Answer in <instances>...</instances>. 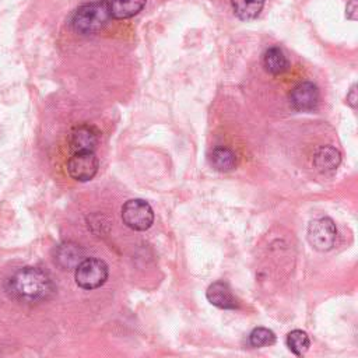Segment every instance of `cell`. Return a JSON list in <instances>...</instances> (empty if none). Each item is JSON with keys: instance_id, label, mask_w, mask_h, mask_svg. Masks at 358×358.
Masks as SVG:
<instances>
[{"instance_id": "obj_1", "label": "cell", "mask_w": 358, "mask_h": 358, "mask_svg": "<svg viewBox=\"0 0 358 358\" xmlns=\"http://www.w3.org/2000/svg\"><path fill=\"white\" fill-rule=\"evenodd\" d=\"M8 292L18 301L38 303L49 299L55 292V284L48 273L38 267L27 266L17 270L7 282Z\"/></svg>"}, {"instance_id": "obj_2", "label": "cell", "mask_w": 358, "mask_h": 358, "mask_svg": "<svg viewBox=\"0 0 358 358\" xmlns=\"http://www.w3.org/2000/svg\"><path fill=\"white\" fill-rule=\"evenodd\" d=\"M110 20L105 0L91 1L80 6L71 18V27L77 34L92 35L99 32Z\"/></svg>"}, {"instance_id": "obj_3", "label": "cell", "mask_w": 358, "mask_h": 358, "mask_svg": "<svg viewBox=\"0 0 358 358\" xmlns=\"http://www.w3.org/2000/svg\"><path fill=\"white\" fill-rule=\"evenodd\" d=\"M74 278L77 285L83 289L99 288L108 280V266L101 259H84L77 264Z\"/></svg>"}, {"instance_id": "obj_4", "label": "cell", "mask_w": 358, "mask_h": 358, "mask_svg": "<svg viewBox=\"0 0 358 358\" xmlns=\"http://www.w3.org/2000/svg\"><path fill=\"white\" fill-rule=\"evenodd\" d=\"M122 220L130 229L145 231L154 222V211L145 200L131 199L122 207Z\"/></svg>"}, {"instance_id": "obj_5", "label": "cell", "mask_w": 358, "mask_h": 358, "mask_svg": "<svg viewBox=\"0 0 358 358\" xmlns=\"http://www.w3.org/2000/svg\"><path fill=\"white\" fill-rule=\"evenodd\" d=\"M337 238L336 224L329 217L313 220L308 227V241L319 252L330 250Z\"/></svg>"}, {"instance_id": "obj_6", "label": "cell", "mask_w": 358, "mask_h": 358, "mask_svg": "<svg viewBox=\"0 0 358 358\" xmlns=\"http://www.w3.org/2000/svg\"><path fill=\"white\" fill-rule=\"evenodd\" d=\"M98 168L99 161L94 151H74L67 162L69 175L78 182L92 179L96 175Z\"/></svg>"}, {"instance_id": "obj_7", "label": "cell", "mask_w": 358, "mask_h": 358, "mask_svg": "<svg viewBox=\"0 0 358 358\" xmlns=\"http://www.w3.org/2000/svg\"><path fill=\"white\" fill-rule=\"evenodd\" d=\"M319 102V90L310 81L296 84L289 92V103L295 110L308 112L316 108Z\"/></svg>"}, {"instance_id": "obj_8", "label": "cell", "mask_w": 358, "mask_h": 358, "mask_svg": "<svg viewBox=\"0 0 358 358\" xmlns=\"http://www.w3.org/2000/svg\"><path fill=\"white\" fill-rule=\"evenodd\" d=\"M99 143V131L95 126L83 123L70 133V144L74 151H94Z\"/></svg>"}, {"instance_id": "obj_9", "label": "cell", "mask_w": 358, "mask_h": 358, "mask_svg": "<svg viewBox=\"0 0 358 358\" xmlns=\"http://www.w3.org/2000/svg\"><path fill=\"white\" fill-rule=\"evenodd\" d=\"M206 296L208 302L220 309H235L238 308V301L234 296L231 288L228 287L227 282L222 281H215L213 282L207 291Z\"/></svg>"}, {"instance_id": "obj_10", "label": "cell", "mask_w": 358, "mask_h": 358, "mask_svg": "<svg viewBox=\"0 0 358 358\" xmlns=\"http://www.w3.org/2000/svg\"><path fill=\"white\" fill-rule=\"evenodd\" d=\"M341 162V154L331 145H322L313 154V165L320 172H331Z\"/></svg>"}, {"instance_id": "obj_11", "label": "cell", "mask_w": 358, "mask_h": 358, "mask_svg": "<svg viewBox=\"0 0 358 358\" xmlns=\"http://www.w3.org/2000/svg\"><path fill=\"white\" fill-rule=\"evenodd\" d=\"M110 18L126 20L136 15L145 4V0H105Z\"/></svg>"}, {"instance_id": "obj_12", "label": "cell", "mask_w": 358, "mask_h": 358, "mask_svg": "<svg viewBox=\"0 0 358 358\" xmlns=\"http://www.w3.org/2000/svg\"><path fill=\"white\" fill-rule=\"evenodd\" d=\"M83 257V250L80 246L71 242H66L57 246L56 255H55V262L60 264L63 268H70V267H77V264L81 262Z\"/></svg>"}, {"instance_id": "obj_13", "label": "cell", "mask_w": 358, "mask_h": 358, "mask_svg": "<svg viewBox=\"0 0 358 358\" xmlns=\"http://www.w3.org/2000/svg\"><path fill=\"white\" fill-rule=\"evenodd\" d=\"M263 66L267 73L277 76L288 69V59L285 57L284 52L280 48L273 46L264 52Z\"/></svg>"}, {"instance_id": "obj_14", "label": "cell", "mask_w": 358, "mask_h": 358, "mask_svg": "<svg viewBox=\"0 0 358 358\" xmlns=\"http://www.w3.org/2000/svg\"><path fill=\"white\" fill-rule=\"evenodd\" d=\"M231 4L235 15L248 21L256 18L260 14L264 6V0H231Z\"/></svg>"}, {"instance_id": "obj_15", "label": "cell", "mask_w": 358, "mask_h": 358, "mask_svg": "<svg viewBox=\"0 0 358 358\" xmlns=\"http://www.w3.org/2000/svg\"><path fill=\"white\" fill-rule=\"evenodd\" d=\"M211 165L220 172H228L236 165V155L227 147H217L210 155Z\"/></svg>"}, {"instance_id": "obj_16", "label": "cell", "mask_w": 358, "mask_h": 358, "mask_svg": "<svg viewBox=\"0 0 358 358\" xmlns=\"http://www.w3.org/2000/svg\"><path fill=\"white\" fill-rule=\"evenodd\" d=\"M310 345V340L308 334L302 330H292L287 336V347L289 348L291 352L295 355H303Z\"/></svg>"}, {"instance_id": "obj_17", "label": "cell", "mask_w": 358, "mask_h": 358, "mask_svg": "<svg viewBox=\"0 0 358 358\" xmlns=\"http://www.w3.org/2000/svg\"><path fill=\"white\" fill-rule=\"evenodd\" d=\"M274 341H275V334L266 327H256L249 334V344L256 348L271 345L274 344Z\"/></svg>"}, {"instance_id": "obj_18", "label": "cell", "mask_w": 358, "mask_h": 358, "mask_svg": "<svg viewBox=\"0 0 358 358\" xmlns=\"http://www.w3.org/2000/svg\"><path fill=\"white\" fill-rule=\"evenodd\" d=\"M355 101H357V90H355V85H352V88H351L350 92L347 94V102H348L351 106H355Z\"/></svg>"}]
</instances>
